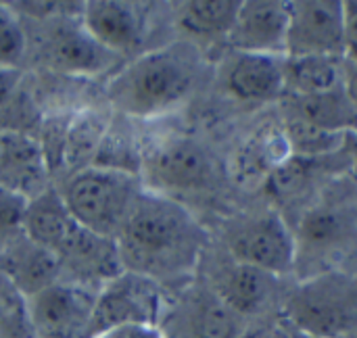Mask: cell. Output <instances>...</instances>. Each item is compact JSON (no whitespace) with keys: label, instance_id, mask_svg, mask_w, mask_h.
<instances>
[{"label":"cell","instance_id":"836d02e7","mask_svg":"<svg viewBox=\"0 0 357 338\" xmlns=\"http://www.w3.org/2000/svg\"><path fill=\"white\" fill-rule=\"evenodd\" d=\"M349 159H351V174L357 182V134L351 136V148H349Z\"/></svg>","mask_w":357,"mask_h":338},{"label":"cell","instance_id":"7a4b0ae2","mask_svg":"<svg viewBox=\"0 0 357 338\" xmlns=\"http://www.w3.org/2000/svg\"><path fill=\"white\" fill-rule=\"evenodd\" d=\"M199 77V52L190 44H169L134 59L111 77V105L138 119L163 115L178 107Z\"/></svg>","mask_w":357,"mask_h":338},{"label":"cell","instance_id":"6da1fadb","mask_svg":"<svg viewBox=\"0 0 357 338\" xmlns=\"http://www.w3.org/2000/svg\"><path fill=\"white\" fill-rule=\"evenodd\" d=\"M115 243L126 272L167 282L195 272L205 247V232L182 203L142 188Z\"/></svg>","mask_w":357,"mask_h":338},{"label":"cell","instance_id":"1f68e13d","mask_svg":"<svg viewBox=\"0 0 357 338\" xmlns=\"http://www.w3.org/2000/svg\"><path fill=\"white\" fill-rule=\"evenodd\" d=\"M19 79H21V71L19 69L0 67V105L15 92Z\"/></svg>","mask_w":357,"mask_h":338},{"label":"cell","instance_id":"7402d4cb","mask_svg":"<svg viewBox=\"0 0 357 338\" xmlns=\"http://www.w3.org/2000/svg\"><path fill=\"white\" fill-rule=\"evenodd\" d=\"M280 128L289 142L291 155L303 159H328L337 155L341 148H345V142L351 138L347 134H335L322 130L320 125L307 121L305 117L297 115L284 105H282Z\"/></svg>","mask_w":357,"mask_h":338},{"label":"cell","instance_id":"2e32d148","mask_svg":"<svg viewBox=\"0 0 357 338\" xmlns=\"http://www.w3.org/2000/svg\"><path fill=\"white\" fill-rule=\"evenodd\" d=\"M289 157L291 148L280 123H264L238 146L232 157L230 174L241 186H264L270 174Z\"/></svg>","mask_w":357,"mask_h":338},{"label":"cell","instance_id":"5bb4252c","mask_svg":"<svg viewBox=\"0 0 357 338\" xmlns=\"http://www.w3.org/2000/svg\"><path fill=\"white\" fill-rule=\"evenodd\" d=\"M82 25L109 52H132L142 44V21L128 2L90 0L84 2Z\"/></svg>","mask_w":357,"mask_h":338},{"label":"cell","instance_id":"9a60e30c","mask_svg":"<svg viewBox=\"0 0 357 338\" xmlns=\"http://www.w3.org/2000/svg\"><path fill=\"white\" fill-rule=\"evenodd\" d=\"M0 274H4L27 299L61 280L59 259L25 234L0 251Z\"/></svg>","mask_w":357,"mask_h":338},{"label":"cell","instance_id":"30bf717a","mask_svg":"<svg viewBox=\"0 0 357 338\" xmlns=\"http://www.w3.org/2000/svg\"><path fill=\"white\" fill-rule=\"evenodd\" d=\"M42 56L52 71L63 75H96L113 65L115 54L102 48L71 17H56L42 42Z\"/></svg>","mask_w":357,"mask_h":338},{"label":"cell","instance_id":"d4e9b609","mask_svg":"<svg viewBox=\"0 0 357 338\" xmlns=\"http://www.w3.org/2000/svg\"><path fill=\"white\" fill-rule=\"evenodd\" d=\"M105 136H107V125L96 113L88 111L77 115L63 130L61 163L69 167H79L84 159H94Z\"/></svg>","mask_w":357,"mask_h":338},{"label":"cell","instance_id":"d6986e66","mask_svg":"<svg viewBox=\"0 0 357 338\" xmlns=\"http://www.w3.org/2000/svg\"><path fill=\"white\" fill-rule=\"evenodd\" d=\"M354 228L356 222L347 207L331 205V203L318 205L310 209L299 222L297 236H295L297 255L301 249L318 255L331 253L351 238Z\"/></svg>","mask_w":357,"mask_h":338},{"label":"cell","instance_id":"4fadbf2b","mask_svg":"<svg viewBox=\"0 0 357 338\" xmlns=\"http://www.w3.org/2000/svg\"><path fill=\"white\" fill-rule=\"evenodd\" d=\"M289 29V2L243 0L228 42L238 52L284 54Z\"/></svg>","mask_w":357,"mask_h":338},{"label":"cell","instance_id":"7c38bea8","mask_svg":"<svg viewBox=\"0 0 357 338\" xmlns=\"http://www.w3.org/2000/svg\"><path fill=\"white\" fill-rule=\"evenodd\" d=\"M222 88L241 102H272L284 98V54L238 52L224 63Z\"/></svg>","mask_w":357,"mask_h":338},{"label":"cell","instance_id":"e0dca14e","mask_svg":"<svg viewBox=\"0 0 357 338\" xmlns=\"http://www.w3.org/2000/svg\"><path fill=\"white\" fill-rule=\"evenodd\" d=\"M77 228L79 224L73 220L63 201V194L54 186L27 201L23 234L31 243L48 249L54 257Z\"/></svg>","mask_w":357,"mask_h":338},{"label":"cell","instance_id":"ffe728a7","mask_svg":"<svg viewBox=\"0 0 357 338\" xmlns=\"http://www.w3.org/2000/svg\"><path fill=\"white\" fill-rule=\"evenodd\" d=\"M339 86H343V59L284 56V96H314Z\"/></svg>","mask_w":357,"mask_h":338},{"label":"cell","instance_id":"cb8c5ba5","mask_svg":"<svg viewBox=\"0 0 357 338\" xmlns=\"http://www.w3.org/2000/svg\"><path fill=\"white\" fill-rule=\"evenodd\" d=\"M236 318L215 295L195 299L180 322V338H236Z\"/></svg>","mask_w":357,"mask_h":338},{"label":"cell","instance_id":"e575fe53","mask_svg":"<svg viewBox=\"0 0 357 338\" xmlns=\"http://www.w3.org/2000/svg\"><path fill=\"white\" fill-rule=\"evenodd\" d=\"M272 330H249V332H241L236 338H270Z\"/></svg>","mask_w":357,"mask_h":338},{"label":"cell","instance_id":"277c9868","mask_svg":"<svg viewBox=\"0 0 357 338\" xmlns=\"http://www.w3.org/2000/svg\"><path fill=\"white\" fill-rule=\"evenodd\" d=\"M140 190L142 184L136 174L88 165L65 182L61 194L79 226L115 238Z\"/></svg>","mask_w":357,"mask_h":338},{"label":"cell","instance_id":"3957f363","mask_svg":"<svg viewBox=\"0 0 357 338\" xmlns=\"http://www.w3.org/2000/svg\"><path fill=\"white\" fill-rule=\"evenodd\" d=\"M284 322L318 338H345L357 332V276L324 272L289 295Z\"/></svg>","mask_w":357,"mask_h":338},{"label":"cell","instance_id":"d590c367","mask_svg":"<svg viewBox=\"0 0 357 338\" xmlns=\"http://www.w3.org/2000/svg\"><path fill=\"white\" fill-rule=\"evenodd\" d=\"M270 338H291V337H289L287 326H278V328H274V330L270 332Z\"/></svg>","mask_w":357,"mask_h":338},{"label":"cell","instance_id":"f546056e","mask_svg":"<svg viewBox=\"0 0 357 338\" xmlns=\"http://www.w3.org/2000/svg\"><path fill=\"white\" fill-rule=\"evenodd\" d=\"M90 338H167L157 324H123L107 328Z\"/></svg>","mask_w":357,"mask_h":338},{"label":"cell","instance_id":"603a6c76","mask_svg":"<svg viewBox=\"0 0 357 338\" xmlns=\"http://www.w3.org/2000/svg\"><path fill=\"white\" fill-rule=\"evenodd\" d=\"M243 0H190L178 10V23L192 36L228 38Z\"/></svg>","mask_w":357,"mask_h":338},{"label":"cell","instance_id":"8fae6325","mask_svg":"<svg viewBox=\"0 0 357 338\" xmlns=\"http://www.w3.org/2000/svg\"><path fill=\"white\" fill-rule=\"evenodd\" d=\"M50 188L42 144L21 130L0 128V190L33 199Z\"/></svg>","mask_w":357,"mask_h":338},{"label":"cell","instance_id":"9c48e42d","mask_svg":"<svg viewBox=\"0 0 357 338\" xmlns=\"http://www.w3.org/2000/svg\"><path fill=\"white\" fill-rule=\"evenodd\" d=\"M159 314L161 293L157 282L134 272H123L98 291L88 338L113 326L157 324Z\"/></svg>","mask_w":357,"mask_h":338},{"label":"cell","instance_id":"f1b7e54d","mask_svg":"<svg viewBox=\"0 0 357 338\" xmlns=\"http://www.w3.org/2000/svg\"><path fill=\"white\" fill-rule=\"evenodd\" d=\"M25 52V33L19 21L0 8V67L17 69V63Z\"/></svg>","mask_w":357,"mask_h":338},{"label":"cell","instance_id":"5b68a950","mask_svg":"<svg viewBox=\"0 0 357 338\" xmlns=\"http://www.w3.org/2000/svg\"><path fill=\"white\" fill-rule=\"evenodd\" d=\"M146 190L174 199V194H197L213 186L215 165L207 148L188 136H167L140 157Z\"/></svg>","mask_w":357,"mask_h":338},{"label":"cell","instance_id":"484cf974","mask_svg":"<svg viewBox=\"0 0 357 338\" xmlns=\"http://www.w3.org/2000/svg\"><path fill=\"white\" fill-rule=\"evenodd\" d=\"M324 159H303V157L291 155L264 182L266 192L278 203H289L301 197L310 188V184L316 180V167Z\"/></svg>","mask_w":357,"mask_h":338},{"label":"cell","instance_id":"4316f807","mask_svg":"<svg viewBox=\"0 0 357 338\" xmlns=\"http://www.w3.org/2000/svg\"><path fill=\"white\" fill-rule=\"evenodd\" d=\"M0 338H36L29 299L0 274Z\"/></svg>","mask_w":357,"mask_h":338},{"label":"cell","instance_id":"ac0fdd59","mask_svg":"<svg viewBox=\"0 0 357 338\" xmlns=\"http://www.w3.org/2000/svg\"><path fill=\"white\" fill-rule=\"evenodd\" d=\"M274 276L238 261L226 266L215 278V297L234 316L259 314L272 297Z\"/></svg>","mask_w":357,"mask_h":338},{"label":"cell","instance_id":"8992f818","mask_svg":"<svg viewBox=\"0 0 357 338\" xmlns=\"http://www.w3.org/2000/svg\"><path fill=\"white\" fill-rule=\"evenodd\" d=\"M232 261L253 266L274 278L289 274L297 261V240L278 213L247 217L226 234Z\"/></svg>","mask_w":357,"mask_h":338},{"label":"cell","instance_id":"4dcf8cb0","mask_svg":"<svg viewBox=\"0 0 357 338\" xmlns=\"http://www.w3.org/2000/svg\"><path fill=\"white\" fill-rule=\"evenodd\" d=\"M345 59L357 63V0H345Z\"/></svg>","mask_w":357,"mask_h":338},{"label":"cell","instance_id":"52a82bcc","mask_svg":"<svg viewBox=\"0 0 357 338\" xmlns=\"http://www.w3.org/2000/svg\"><path fill=\"white\" fill-rule=\"evenodd\" d=\"M284 56L345 59V0L289 2Z\"/></svg>","mask_w":357,"mask_h":338},{"label":"cell","instance_id":"d6a6232c","mask_svg":"<svg viewBox=\"0 0 357 338\" xmlns=\"http://www.w3.org/2000/svg\"><path fill=\"white\" fill-rule=\"evenodd\" d=\"M343 88L357 111V63L343 59Z\"/></svg>","mask_w":357,"mask_h":338},{"label":"cell","instance_id":"83f0119b","mask_svg":"<svg viewBox=\"0 0 357 338\" xmlns=\"http://www.w3.org/2000/svg\"><path fill=\"white\" fill-rule=\"evenodd\" d=\"M27 199L0 190V251L23 236V217Z\"/></svg>","mask_w":357,"mask_h":338},{"label":"cell","instance_id":"44dd1931","mask_svg":"<svg viewBox=\"0 0 357 338\" xmlns=\"http://www.w3.org/2000/svg\"><path fill=\"white\" fill-rule=\"evenodd\" d=\"M282 105L295 111L297 115L305 117L307 121L320 125L322 130L347 136L357 134V111L343 86L314 96H284Z\"/></svg>","mask_w":357,"mask_h":338},{"label":"cell","instance_id":"8d00e7d4","mask_svg":"<svg viewBox=\"0 0 357 338\" xmlns=\"http://www.w3.org/2000/svg\"><path fill=\"white\" fill-rule=\"evenodd\" d=\"M287 330H289V337L291 338H318L312 337V335H305V332H301V330H297V328H291L289 324H287Z\"/></svg>","mask_w":357,"mask_h":338},{"label":"cell","instance_id":"ba28073f","mask_svg":"<svg viewBox=\"0 0 357 338\" xmlns=\"http://www.w3.org/2000/svg\"><path fill=\"white\" fill-rule=\"evenodd\" d=\"M98 291L59 280L29 297L36 338H88Z\"/></svg>","mask_w":357,"mask_h":338}]
</instances>
